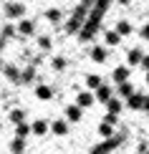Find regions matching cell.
I'll return each instance as SVG.
<instances>
[{
	"mask_svg": "<svg viewBox=\"0 0 149 154\" xmlns=\"http://www.w3.org/2000/svg\"><path fill=\"white\" fill-rule=\"evenodd\" d=\"M109 5H111V0H94V10H91V15L86 13V20H83L81 28L76 30L81 43H88V41L96 35V30H99V20H101L104 13L109 10Z\"/></svg>",
	"mask_w": 149,
	"mask_h": 154,
	"instance_id": "1",
	"label": "cell"
},
{
	"mask_svg": "<svg viewBox=\"0 0 149 154\" xmlns=\"http://www.w3.org/2000/svg\"><path fill=\"white\" fill-rule=\"evenodd\" d=\"M124 139H126V131H119V134L114 131V137H106L104 142L91 146V154H109V152H114V146H119L121 142H124Z\"/></svg>",
	"mask_w": 149,
	"mask_h": 154,
	"instance_id": "2",
	"label": "cell"
},
{
	"mask_svg": "<svg viewBox=\"0 0 149 154\" xmlns=\"http://www.w3.org/2000/svg\"><path fill=\"white\" fill-rule=\"evenodd\" d=\"M86 13H88V8H86V5H79V8L73 10V15H71V20L66 23V33H76V30L81 28V23L86 20Z\"/></svg>",
	"mask_w": 149,
	"mask_h": 154,
	"instance_id": "3",
	"label": "cell"
},
{
	"mask_svg": "<svg viewBox=\"0 0 149 154\" xmlns=\"http://www.w3.org/2000/svg\"><path fill=\"white\" fill-rule=\"evenodd\" d=\"M124 101H126V109H132V111H141V104H144V94H141V91H134V94H129Z\"/></svg>",
	"mask_w": 149,
	"mask_h": 154,
	"instance_id": "4",
	"label": "cell"
},
{
	"mask_svg": "<svg viewBox=\"0 0 149 154\" xmlns=\"http://www.w3.org/2000/svg\"><path fill=\"white\" fill-rule=\"evenodd\" d=\"M23 13H25V5L23 3H8V5H5V15H8V18H23Z\"/></svg>",
	"mask_w": 149,
	"mask_h": 154,
	"instance_id": "5",
	"label": "cell"
},
{
	"mask_svg": "<svg viewBox=\"0 0 149 154\" xmlns=\"http://www.w3.org/2000/svg\"><path fill=\"white\" fill-rule=\"evenodd\" d=\"M94 94L91 91H79V94H76V104H79L81 109H88V106H94Z\"/></svg>",
	"mask_w": 149,
	"mask_h": 154,
	"instance_id": "6",
	"label": "cell"
},
{
	"mask_svg": "<svg viewBox=\"0 0 149 154\" xmlns=\"http://www.w3.org/2000/svg\"><path fill=\"white\" fill-rule=\"evenodd\" d=\"M94 99H96V101H101V104H104V101H106V99H111V88H109L106 83L101 81L99 86L94 88Z\"/></svg>",
	"mask_w": 149,
	"mask_h": 154,
	"instance_id": "7",
	"label": "cell"
},
{
	"mask_svg": "<svg viewBox=\"0 0 149 154\" xmlns=\"http://www.w3.org/2000/svg\"><path fill=\"white\" fill-rule=\"evenodd\" d=\"M48 131H53L56 137H66L68 134V121H63V119L53 121V124H48Z\"/></svg>",
	"mask_w": 149,
	"mask_h": 154,
	"instance_id": "8",
	"label": "cell"
},
{
	"mask_svg": "<svg viewBox=\"0 0 149 154\" xmlns=\"http://www.w3.org/2000/svg\"><path fill=\"white\" fill-rule=\"evenodd\" d=\"M81 116H83V109L79 104L66 106V121H81Z\"/></svg>",
	"mask_w": 149,
	"mask_h": 154,
	"instance_id": "9",
	"label": "cell"
},
{
	"mask_svg": "<svg viewBox=\"0 0 149 154\" xmlns=\"http://www.w3.org/2000/svg\"><path fill=\"white\" fill-rule=\"evenodd\" d=\"M129 94H134V86L129 83V79H126V81H119V83H116V96H119V99H126Z\"/></svg>",
	"mask_w": 149,
	"mask_h": 154,
	"instance_id": "10",
	"label": "cell"
},
{
	"mask_svg": "<svg viewBox=\"0 0 149 154\" xmlns=\"http://www.w3.org/2000/svg\"><path fill=\"white\" fill-rule=\"evenodd\" d=\"M33 30H36L33 20H23L20 18V23L15 25V33H20V35H33Z\"/></svg>",
	"mask_w": 149,
	"mask_h": 154,
	"instance_id": "11",
	"label": "cell"
},
{
	"mask_svg": "<svg viewBox=\"0 0 149 154\" xmlns=\"http://www.w3.org/2000/svg\"><path fill=\"white\" fill-rule=\"evenodd\" d=\"M91 58H94V63H104L109 58V51L104 48V46H94L91 48Z\"/></svg>",
	"mask_w": 149,
	"mask_h": 154,
	"instance_id": "12",
	"label": "cell"
},
{
	"mask_svg": "<svg viewBox=\"0 0 149 154\" xmlns=\"http://www.w3.org/2000/svg\"><path fill=\"white\" fill-rule=\"evenodd\" d=\"M30 134H38V137H43V134H48V121L46 119H38L30 124Z\"/></svg>",
	"mask_w": 149,
	"mask_h": 154,
	"instance_id": "13",
	"label": "cell"
},
{
	"mask_svg": "<svg viewBox=\"0 0 149 154\" xmlns=\"http://www.w3.org/2000/svg\"><path fill=\"white\" fill-rule=\"evenodd\" d=\"M129 73H132V68H129V66H116V68H114V73H111V79L119 83V81H126V79H129Z\"/></svg>",
	"mask_w": 149,
	"mask_h": 154,
	"instance_id": "14",
	"label": "cell"
},
{
	"mask_svg": "<svg viewBox=\"0 0 149 154\" xmlns=\"http://www.w3.org/2000/svg\"><path fill=\"white\" fill-rule=\"evenodd\" d=\"M104 106H106V111L119 114V111H121V99H119V96H116V99L111 96V99H106V101H104Z\"/></svg>",
	"mask_w": 149,
	"mask_h": 154,
	"instance_id": "15",
	"label": "cell"
},
{
	"mask_svg": "<svg viewBox=\"0 0 149 154\" xmlns=\"http://www.w3.org/2000/svg\"><path fill=\"white\" fill-rule=\"evenodd\" d=\"M141 56H144V51H141V48H132V51H129V56H126V61H129V66H139V61H141Z\"/></svg>",
	"mask_w": 149,
	"mask_h": 154,
	"instance_id": "16",
	"label": "cell"
},
{
	"mask_svg": "<svg viewBox=\"0 0 149 154\" xmlns=\"http://www.w3.org/2000/svg\"><path fill=\"white\" fill-rule=\"evenodd\" d=\"M119 41H121V35L116 33V30H106V33H104V43H106V46H119Z\"/></svg>",
	"mask_w": 149,
	"mask_h": 154,
	"instance_id": "17",
	"label": "cell"
},
{
	"mask_svg": "<svg viewBox=\"0 0 149 154\" xmlns=\"http://www.w3.org/2000/svg\"><path fill=\"white\" fill-rule=\"evenodd\" d=\"M36 96H38L41 101H48V99H53V88H51V86H43V83H41V86L36 88Z\"/></svg>",
	"mask_w": 149,
	"mask_h": 154,
	"instance_id": "18",
	"label": "cell"
},
{
	"mask_svg": "<svg viewBox=\"0 0 149 154\" xmlns=\"http://www.w3.org/2000/svg\"><path fill=\"white\" fill-rule=\"evenodd\" d=\"M3 71H5V76H8L10 81H20V71H18V66H3Z\"/></svg>",
	"mask_w": 149,
	"mask_h": 154,
	"instance_id": "19",
	"label": "cell"
},
{
	"mask_svg": "<svg viewBox=\"0 0 149 154\" xmlns=\"http://www.w3.org/2000/svg\"><path fill=\"white\" fill-rule=\"evenodd\" d=\"M28 134H30V124H25V119L18 121L15 124V137H28Z\"/></svg>",
	"mask_w": 149,
	"mask_h": 154,
	"instance_id": "20",
	"label": "cell"
},
{
	"mask_svg": "<svg viewBox=\"0 0 149 154\" xmlns=\"http://www.w3.org/2000/svg\"><path fill=\"white\" fill-rule=\"evenodd\" d=\"M116 33H119V35H129V33H132V23H129V20H119V23H116Z\"/></svg>",
	"mask_w": 149,
	"mask_h": 154,
	"instance_id": "21",
	"label": "cell"
},
{
	"mask_svg": "<svg viewBox=\"0 0 149 154\" xmlns=\"http://www.w3.org/2000/svg\"><path fill=\"white\" fill-rule=\"evenodd\" d=\"M99 134H101V139L114 137V126H111V124H106V121H101V124H99Z\"/></svg>",
	"mask_w": 149,
	"mask_h": 154,
	"instance_id": "22",
	"label": "cell"
},
{
	"mask_svg": "<svg viewBox=\"0 0 149 154\" xmlns=\"http://www.w3.org/2000/svg\"><path fill=\"white\" fill-rule=\"evenodd\" d=\"M63 18V13L58 10V8H51V10H46V20H51V23H58Z\"/></svg>",
	"mask_w": 149,
	"mask_h": 154,
	"instance_id": "23",
	"label": "cell"
},
{
	"mask_svg": "<svg viewBox=\"0 0 149 154\" xmlns=\"http://www.w3.org/2000/svg\"><path fill=\"white\" fill-rule=\"evenodd\" d=\"M33 79H36V68L30 66V68H25V71L20 73V81H18V83H30Z\"/></svg>",
	"mask_w": 149,
	"mask_h": 154,
	"instance_id": "24",
	"label": "cell"
},
{
	"mask_svg": "<svg viewBox=\"0 0 149 154\" xmlns=\"http://www.w3.org/2000/svg\"><path fill=\"white\" fill-rule=\"evenodd\" d=\"M25 149V137H15L10 142V152H23Z\"/></svg>",
	"mask_w": 149,
	"mask_h": 154,
	"instance_id": "25",
	"label": "cell"
},
{
	"mask_svg": "<svg viewBox=\"0 0 149 154\" xmlns=\"http://www.w3.org/2000/svg\"><path fill=\"white\" fill-rule=\"evenodd\" d=\"M25 119V109H13L10 111V121L13 124H18V121H23Z\"/></svg>",
	"mask_w": 149,
	"mask_h": 154,
	"instance_id": "26",
	"label": "cell"
},
{
	"mask_svg": "<svg viewBox=\"0 0 149 154\" xmlns=\"http://www.w3.org/2000/svg\"><path fill=\"white\" fill-rule=\"evenodd\" d=\"M66 66H68V61L63 58V56H56V58H53V68H56V71H63Z\"/></svg>",
	"mask_w": 149,
	"mask_h": 154,
	"instance_id": "27",
	"label": "cell"
},
{
	"mask_svg": "<svg viewBox=\"0 0 149 154\" xmlns=\"http://www.w3.org/2000/svg\"><path fill=\"white\" fill-rule=\"evenodd\" d=\"M101 121H106V124L116 126V121H119V114H111V111H106V114H104V119H101Z\"/></svg>",
	"mask_w": 149,
	"mask_h": 154,
	"instance_id": "28",
	"label": "cell"
},
{
	"mask_svg": "<svg viewBox=\"0 0 149 154\" xmlns=\"http://www.w3.org/2000/svg\"><path fill=\"white\" fill-rule=\"evenodd\" d=\"M99 83H101V79H99V76H96V73L86 76V86H88V88H96V86H99Z\"/></svg>",
	"mask_w": 149,
	"mask_h": 154,
	"instance_id": "29",
	"label": "cell"
},
{
	"mask_svg": "<svg viewBox=\"0 0 149 154\" xmlns=\"http://www.w3.org/2000/svg\"><path fill=\"white\" fill-rule=\"evenodd\" d=\"M38 48H41V51H48V48H51V38H48V35H41V38H38Z\"/></svg>",
	"mask_w": 149,
	"mask_h": 154,
	"instance_id": "30",
	"label": "cell"
},
{
	"mask_svg": "<svg viewBox=\"0 0 149 154\" xmlns=\"http://www.w3.org/2000/svg\"><path fill=\"white\" fill-rule=\"evenodd\" d=\"M15 35V25H3V38H13Z\"/></svg>",
	"mask_w": 149,
	"mask_h": 154,
	"instance_id": "31",
	"label": "cell"
},
{
	"mask_svg": "<svg viewBox=\"0 0 149 154\" xmlns=\"http://www.w3.org/2000/svg\"><path fill=\"white\" fill-rule=\"evenodd\" d=\"M139 66L144 68V71H149V56H141V61H139Z\"/></svg>",
	"mask_w": 149,
	"mask_h": 154,
	"instance_id": "32",
	"label": "cell"
},
{
	"mask_svg": "<svg viewBox=\"0 0 149 154\" xmlns=\"http://www.w3.org/2000/svg\"><path fill=\"white\" fill-rule=\"evenodd\" d=\"M139 35H141V38H144V41H149V23H147V25H144V28H141V30H139Z\"/></svg>",
	"mask_w": 149,
	"mask_h": 154,
	"instance_id": "33",
	"label": "cell"
},
{
	"mask_svg": "<svg viewBox=\"0 0 149 154\" xmlns=\"http://www.w3.org/2000/svg\"><path fill=\"white\" fill-rule=\"evenodd\" d=\"M141 111H147V114H149V94L144 96V104H141Z\"/></svg>",
	"mask_w": 149,
	"mask_h": 154,
	"instance_id": "34",
	"label": "cell"
},
{
	"mask_svg": "<svg viewBox=\"0 0 149 154\" xmlns=\"http://www.w3.org/2000/svg\"><path fill=\"white\" fill-rule=\"evenodd\" d=\"M81 5H86V8H91V5H94V0H81Z\"/></svg>",
	"mask_w": 149,
	"mask_h": 154,
	"instance_id": "35",
	"label": "cell"
},
{
	"mask_svg": "<svg viewBox=\"0 0 149 154\" xmlns=\"http://www.w3.org/2000/svg\"><path fill=\"white\" fill-rule=\"evenodd\" d=\"M3 48H5V38L0 35V51H3Z\"/></svg>",
	"mask_w": 149,
	"mask_h": 154,
	"instance_id": "36",
	"label": "cell"
},
{
	"mask_svg": "<svg viewBox=\"0 0 149 154\" xmlns=\"http://www.w3.org/2000/svg\"><path fill=\"white\" fill-rule=\"evenodd\" d=\"M144 81H147V83H149V71H147V76H144Z\"/></svg>",
	"mask_w": 149,
	"mask_h": 154,
	"instance_id": "37",
	"label": "cell"
},
{
	"mask_svg": "<svg viewBox=\"0 0 149 154\" xmlns=\"http://www.w3.org/2000/svg\"><path fill=\"white\" fill-rule=\"evenodd\" d=\"M119 3H121V5H126V3H129V0H119Z\"/></svg>",
	"mask_w": 149,
	"mask_h": 154,
	"instance_id": "38",
	"label": "cell"
},
{
	"mask_svg": "<svg viewBox=\"0 0 149 154\" xmlns=\"http://www.w3.org/2000/svg\"><path fill=\"white\" fill-rule=\"evenodd\" d=\"M13 154H25V152H13Z\"/></svg>",
	"mask_w": 149,
	"mask_h": 154,
	"instance_id": "39",
	"label": "cell"
},
{
	"mask_svg": "<svg viewBox=\"0 0 149 154\" xmlns=\"http://www.w3.org/2000/svg\"><path fill=\"white\" fill-rule=\"evenodd\" d=\"M144 154H149V146H147V149H144Z\"/></svg>",
	"mask_w": 149,
	"mask_h": 154,
	"instance_id": "40",
	"label": "cell"
},
{
	"mask_svg": "<svg viewBox=\"0 0 149 154\" xmlns=\"http://www.w3.org/2000/svg\"><path fill=\"white\" fill-rule=\"evenodd\" d=\"M0 71H3V61H0Z\"/></svg>",
	"mask_w": 149,
	"mask_h": 154,
	"instance_id": "41",
	"label": "cell"
},
{
	"mask_svg": "<svg viewBox=\"0 0 149 154\" xmlns=\"http://www.w3.org/2000/svg\"><path fill=\"white\" fill-rule=\"evenodd\" d=\"M137 154H144V152H137Z\"/></svg>",
	"mask_w": 149,
	"mask_h": 154,
	"instance_id": "42",
	"label": "cell"
}]
</instances>
